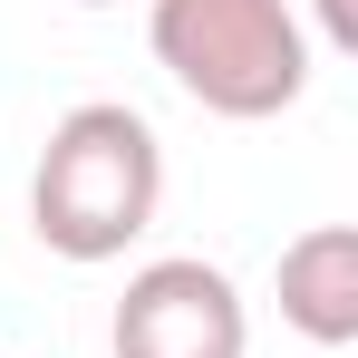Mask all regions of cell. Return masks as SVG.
<instances>
[{"label":"cell","instance_id":"3","mask_svg":"<svg viewBox=\"0 0 358 358\" xmlns=\"http://www.w3.org/2000/svg\"><path fill=\"white\" fill-rule=\"evenodd\" d=\"M117 358H252V310H242L233 271L203 252H165L126 281L117 320H107Z\"/></svg>","mask_w":358,"mask_h":358},{"label":"cell","instance_id":"5","mask_svg":"<svg viewBox=\"0 0 358 358\" xmlns=\"http://www.w3.org/2000/svg\"><path fill=\"white\" fill-rule=\"evenodd\" d=\"M320 10V39L329 49H358V0H310Z\"/></svg>","mask_w":358,"mask_h":358},{"label":"cell","instance_id":"1","mask_svg":"<svg viewBox=\"0 0 358 358\" xmlns=\"http://www.w3.org/2000/svg\"><path fill=\"white\" fill-rule=\"evenodd\" d=\"M155 203H165V145L126 97H87L49 126L39 175H29V233L59 262H78V271L117 262L155 223Z\"/></svg>","mask_w":358,"mask_h":358},{"label":"cell","instance_id":"4","mask_svg":"<svg viewBox=\"0 0 358 358\" xmlns=\"http://www.w3.org/2000/svg\"><path fill=\"white\" fill-rule=\"evenodd\" d=\"M281 320L310 349L358 339V233L349 223H310L300 242H281Z\"/></svg>","mask_w":358,"mask_h":358},{"label":"cell","instance_id":"2","mask_svg":"<svg viewBox=\"0 0 358 358\" xmlns=\"http://www.w3.org/2000/svg\"><path fill=\"white\" fill-rule=\"evenodd\" d=\"M145 39L203 117L262 126L310 97V29L291 0H145Z\"/></svg>","mask_w":358,"mask_h":358},{"label":"cell","instance_id":"6","mask_svg":"<svg viewBox=\"0 0 358 358\" xmlns=\"http://www.w3.org/2000/svg\"><path fill=\"white\" fill-rule=\"evenodd\" d=\"M78 10H107V0H78Z\"/></svg>","mask_w":358,"mask_h":358}]
</instances>
